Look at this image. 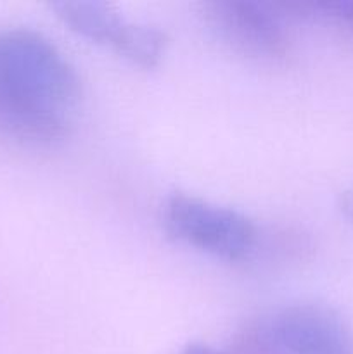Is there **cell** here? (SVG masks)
Masks as SVG:
<instances>
[{"label":"cell","mask_w":353,"mask_h":354,"mask_svg":"<svg viewBox=\"0 0 353 354\" xmlns=\"http://www.w3.org/2000/svg\"><path fill=\"white\" fill-rule=\"evenodd\" d=\"M52 9L75 33L99 44L113 45L127 23L116 7L96 0H64L52 3Z\"/></svg>","instance_id":"5"},{"label":"cell","mask_w":353,"mask_h":354,"mask_svg":"<svg viewBox=\"0 0 353 354\" xmlns=\"http://www.w3.org/2000/svg\"><path fill=\"white\" fill-rule=\"evenodd\" d=\"M165 220L176 239L217 258L242 259L256 244V228L244 214L183 194L170 197Z\"/></svg>","instance_id":"2"},{"label":"cell","mask_w":353,"mask_h":354,"mask_svg":"<svg viewBox=\"0 0 353 354\" xmlns=\"http://www.w3.org/2000/svg\"><path fill=\"white\" fill-rule=\"evenodd\" d=\"M111 47L134 64L154 68L165 54L166 37L158 28L127 21Z\"/></svg>","instance_id":"6"},{"label":"cell","mask_w":353,"mask_h":354,"mask_svg":"<svg viewBox=\"0 0 353 354\" xmlns=\"http://www.w3.org/2000/svg\"><path fill=\"white\" fill-rule=\"evenodd\" d=\"M270 324L289 354H353L352 332L331 308L296 304L275 315Z\"/></svg>","instance_id":"4"},{"label":"cell","mask_w":353,"mask_h":354,"mask_svg":"<svg viewBox=\"0 0 353 354\" xmlns=\"http://www.w3.org/2000/svg\"><path fill=\"white\" fill-rule=\"evenodd\" d=\"M82 97L75 68L44 35L0 31V133L30 144L68 135Z\"/></svg>","instance_id":"1"},{"label":"cell","mask_w":353,"mask_h":354,"mask_svg":"<svg viewBox=\"0 0 353 354\" xmlns=\"http://www.w3.org/2000/svg\"><path fill=\"white\" fill-rule=\"evenodd\" d=\"M232 354V353H230ZM234 354H289L277 339L270 322L251 324L235 339Z\"/></svg>","instance_id":"8"},{"label":"cell","mask_w":353,"mask_h":354,"mask_svg":"<svg viewBox=\"0 0 353 354\" xmlns=\"http://www.w3.org/2000/svg\"><path fill=\"white\" fill-rule=\"evenodd\" d=\"M339 209H341L343 216L353 225V185L343 190L339 196Z\"/></svg>","instance_id":"9"},{"label":"cell","mask_w":353,"mask_h":354,"mask_svg":"<svg viewBox=\"0 0 353 354\" xmlns=\"http://www.w3.org/2000/svg\"><path fill=\"white\" fill-rule=\"evenodd\" d=\"M275 12L318 21L353 37V0H318V2H270Z\"/></svg>","instance_id":"7"},{"label":"cell","mask_w":353,"mask_h":354,"mask_svg":"<svg viewBox=\"0 0 353 354\" xmlns=\"http://www.w3.org/2000/svg\"><path fill=\"white\" fill-rule=\"evenodd\" d=\"M180 354H228V353L217 351V349L210 348V346L206 344H201V342H190V344H187L185 348L182 349V353Z\"/></svg>","instance_id":"10"},{"label":"cell","mask_w":353,"mask_h":354,"mask_svg":"<svg viewBox=\"0 0 353 354\" xmlns=\"http://www.w3.org/2000/svg\"><path fill=\"white\" fill-rule=\"evenodd\" d=\"M203 9L211 28L237 50L258 57H277L286 52V31L270 3L215 0Z\"/></svg>","instance_id":"3"}]
</instances>
